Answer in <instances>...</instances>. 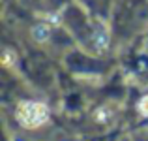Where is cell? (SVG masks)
Masks as SVG:
<instances>
[{"label": "cell", "mask_w": 148, "mask_h": 141, "mask_svg": "<svg viewBox=\"0 0 148 141\" xmlns=\"http://www.w3.org/2000/svg\"><path fill=\"white\" fill-rule=\"evenodd\" d=\"M21 119L28 126H36V124L43 122L47 119V107L41 104H25L21 109Z\"/></svg>", "instance_id": "6da1fadb"}, {"label": "cell", "mask_w": 148, "mask_h": 141, "mask_svg": "<svg viewBox=\"0 0 148 141\" xmlns=\"http://www.w3.org/2000/svg\"><path fill=\"white\" fill-rule=\"evenodd\" d=\"M32 36L36 38L38 41H43V40H47V36H49V28L45 25H38V26L32 28Z\"/></svg>", "instance_id": "7a4b0ae2"}, {"label": "cell", "mask_w": 148, "mask_h": 141, "mask_svg": "<svg viewBox=\"0 0 148 141\" xmlns=\"http://www.w3.org/2000/svg\"><path fill=\"white\" fill-rule=\"evenodd\" d=\"M139 107H141L143 113H146V115H148V96L143 98V102H141V105H139Z\"/></svg>", "instance_id": "3957f363"}]
</instances>
